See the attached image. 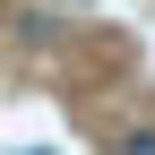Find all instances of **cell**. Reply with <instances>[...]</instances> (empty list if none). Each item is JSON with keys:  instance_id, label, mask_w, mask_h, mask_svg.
Masks as SVG:
<instances>
[{"instance_id": "obj_2", "label": "cell", "mask_w": 155, "mask_h": 155, "mask_svg": "<svg viewBox=\"0 0 155 155\" xmlns=\"http://www.w3.org/2000/svg\"><path fill=\"white\" fill-rule=\"evenodd\" d=\"M26 155H52V147H26Z\"/></svg>"}, {"instance_id": "obj_1", "label": "cell", "mask_w": 155, "mask_h": 155, "mask_svg": "<svg viewBox=\"0 0 155 155\" xmlns=\"http://www.w3.org/2000/svg\"><path fill=\"white\" fill-rule=\"evenodd\" d=\"M121 155H155V129H138V138H121Z\"/></svg>"}]
</instances>
